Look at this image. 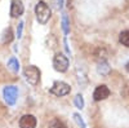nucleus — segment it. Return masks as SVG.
<instances>
[{
	"mask_svg": "<svg viewBox=\"0 0 129 128\" xmlns=\"http://www.w3.org/2000/svg\"><path fill=\"white\" fill-rule=\"evenodd\" d=\"M35 14H36L38 22L40 25H45L52 16V12H50V9L45 2H39L35 7Z\"/></svg>",
	"mask_w": 129,
	"mask_h": 128,
	"instance_id": "nucleus-1",
	"label": "nucleus"
},
{
	"mask_svg": "<svg viewBox=\"0 0 129 128\" xmlns=\"http://www.w3.org/2000/svg\"><path fill=\"white\" fill-rule=\"evenodd\" d=\"M23 74H25V78H26L27 83L31 85H36L40 80V70L36 66H32V65L26 66Z\"/></svg>",
	"mask_w": 129,
	"mask_h": 128,
	"instance_id": "nucleus-2",
	"label": "nucleus"
},
{
	"mask_svg": "<svg viewBox=\"0 0 129 128\" xmlns=\"http://www.w3.org/2000/svg\"><path fill=\"white\" fill-rule=\"evenodd\" d=\"M53 66L54 70H57L58 72H64L69 69V58L62 55V53H57L53 58Z\"/></svg>",
	"mask_w": 129,
	"mask_h": 128,
	"instance_id": "nucleus-3",
	"label": "nucleus"
},
{
	"mask_svg": "<svg viewBox=\"0 0 129 128\" xmlns=\"http://www.w3.org/2000/svg\"><path fill=\"white\" fill-rule=\"evenodd\" d=\"M71 92V88L67 83L64 82H54L53 87L50 88V93L57 96V97H62V96H66Z\"/></svg>",
	"mask_w": 129,
	"mask_h": 128,
	"instance_id": "nucleus-4",
	"label": "nucleus"
},
{
	"mask_svg": "<svg viewBox=\"0 0 129 128\" xmlns=\"http://www.w3.org/2000/svg\"><path fill=\"white\" fill-rule=\"evenodd\" d=\"M3 93H4V98H5L7 104L9 106H13L17 101V96H18L17 87H14V85H8V87L4 88Z\"/></svg>",
	"mask_w": 129,
	"mask_h": 128,
	"instance_id": "nucleus-5",
	"label": "nucleus"
},
{
	"mask_svg": "<svg viewBox=\"0 0 129 128\" xmlns=\"http://www.w3.org/2000/svg\"><path fill=\"white\" fill-rule=\"evenodd\" d=\"M110 93H111V91L109 89V87L102 84V85H98V87L94 89L93 98H94V101H102V100H106L107 97H109Z\"/></svg>",
	"mask_w": 129,
	"mask_h": 128,
	"instance_id": "nucleus-6",
	"label": "nucleus"
},
{
	"mask_svg": "<svg viewBox=\"0 0 129 128\" xmlns=\"http://www.w3.org/2000/svg\"><path fill=\"white\" fill-rule=\"evenodd\" d=\"M23 10H25V7L21 0H12V4H10V17L18 18L19 16L23 14Z\"/></svg>",
	"mask_w": 129,
	"mask_h": 128,
	"instance_id": "nucleus-7",
	"label": "nucleus"
},
{
	"mask_svg": "<svg viewBox=\"0 0 129 128\" xmlns=\"http://www.w3.org/2000/svg\"><path fill=\"white\" fill-rule=\"evenodd\" d=\"M36 118L31 114H26L19 119V128H36Z\"/></svg>",
	"mask_w": 129,
	"mask_h": 128,
	"instance_id": "nucleus-8",
	"label": "nucleus"
},
{
	"mask_svg": "<svg viewBox=\"0 0 129 128\" xmlns=\"http://www.w3.org/2000/svg\"><path fill=\"white\" fill-rule=\"evenodd\" d=\"M97 71H98L101 75H107V74L110 72V66H109V63H107L106 60H101V62H98Z\"/></svg>",
	"mask_w": 129,
	"mask_h": 128,
	"instance_id": "nucleus-9",
	"label": "nucleus"
},
{
	"mask_svg": "<svg viewBox=\"0 0 129 128\" xmlns=\"http://www.w3.org/2000/svg\"><path fill=\"white\" fill-rule=\"evenodd\" d=\"M2 40H3V43H10L13 40V31L10 27H8L3 31V39Z\"/></svg>",
	"mask_w": 129,
	"mask_h": 128,
	"instance_id": "nucleus-10",
	"label": "nucleus"
},
{
	"mask_svg": "<svg viewBox=\"0 0 129 128\" xmlns=\"http://www.w3.org/2000/svg\"><path fill=\"white\" fill-rule=\"evenodd\" d=\"M8 67L12 70L13 72H18V70H19V62H18V60L16 57H12L8 61Z\"/></svg>",
	"mask_w": 129,
	"mask_h": 128,
	"instance_id": "nucleus-11",
	"label": "nucleus"
},
{
	"mask_svg": "<svg viewBox=\"0 0 129 128\" xmlns=\"http://www.w3.org/2000/svg\"><path fill=\"white\" fill-rule=\"evenodd\" d=\"M119 41L124 47H129V30H125L119 35Z\"/></svg>",
	"mask_w": 129,
	"mask_h": 128,
	"instance_id": "nucleus-12",
	"label": "nucleus"
},
{
	"mask_svg": "<svg viewBox=\"0 0 129 128\" xmlns=\"http://www.w3.org/2000/svg\"><path fill=\"white\" fill-rule=\"evenodd\" d=\"M74 104H75V106H76L78 109L81 110V109L84 108V98H83V96H81V94H76V96H75Z\"/></svg>",
	"mask_w": 129,
	"mask_h": 128,
	"instance_id": "nucleus-13",
	"label": "nucleus"
},
{
	"mask_svg": "<svg viewBox=\"0 0 129 128\" xmlns=\"http://www.w3.org/2000/svg\"><path fill=\"white\" fill-rule=\"evenodd\" d=\"M62 29H63L64 35H67V34L70 33V27H69V18H67V16H66V14H63V17H62Z\"/></svg>",
	"mask_w": 129,
	"mask_h": 128,
	"instance_id": "nucleus-14",
	"label": "nucleus"
},
{
	"mask_svg": "<svg viewBox=\"0 0 129 128\" xmlns=\"http://www.w3.org/2000/svg\"><path fill=\"white\" fill-rule=\"evenodd\" d=\"M74 120L76 122V124H78L80 128H87V124H85V122L83 120V118L80 116V114L75 113V114H74Z\"/></svg>",
	"mask_w": 129,
	"mask_h": 128,
	"instance_id": "nucleus-15",
	"label": "nucleus"
},
{
	"mask_svg": "<svg viewBox=\"0 0 129 128\" xmlns=\"http://www.w3.org/2000/svg\"><path fill=\"white\" fill-rule=\"evenodd\" d=\"M49 128H67V127H66V124H64L63 122H61L59 119H54V120L50 122Z\"/></svg>",
	"mask_w": 129,
	"mask_h": 128,
	"instance_id": "nucleus-16",
	"label": "nucleus"
},
{
	"mask_svg": "<svg viewBox=\"0 0 129 128\" xmlns=\"http://www.w3.org/2000/svg\"><path fill=\"white\" fill-rule=\"evenodd\" d=\"M22 30H23V22H19L18 27H17V38L18 39H21V36H22Z\"/></svg>",
	"mask_w": 129,
	"mask_h": 128,
	"instance_id": "nucleus-17",
	"label": "nucleus"
},
{
	"mask_svg": "<svg viewBox=\"0 0 129 128\" xmlns=\"http://www.w3.org/2000/svg\"><path fill=\"white\" fill-rule=\"evenodd\" d=\"M125 70H126V71L129 72V61H128V62L125 63Z\"/></svg>",
	"mask_w": 129,
	"mask_h": 128,
	"instance_id": "nucleus-18",
	"label": "nucleus"
}]
</instances>
